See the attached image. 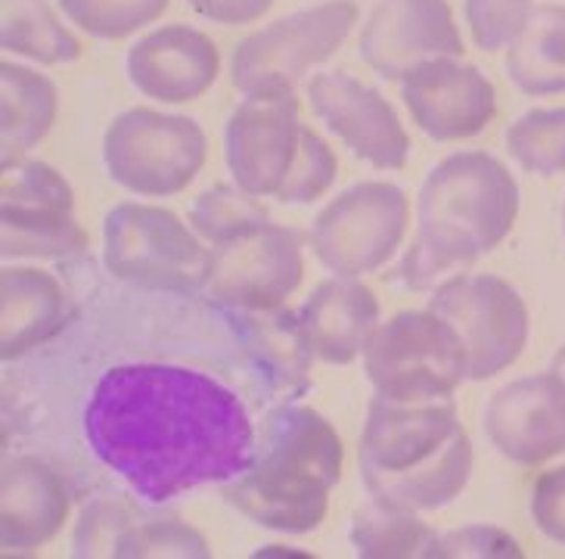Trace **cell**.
<instances>
[{"mask_svg": "<svg viewBox=\"0 0 565 559\" xmlns=\"http://www.w3.org/2000/svg\"><path fill=\"white\" fill-rule=\"evenodd\" d=\"M82 423L94 457L152 507L231 482L258 444L246 401L183 363L109 367L90 389Z\"/></svg>", "mask_w": 565, "mask_h": 559, "instance_id": "6da1fadb", "label": "cell"}, {"mask_svg": "<svg viewBox=\"0 0 565 559\" xmlns=\"http://www.w3.org/2000/svg\"><path fill=\"white\" fill-rule=\"evenodd\" d=\"M342 466L345 444L333 423L311 404H280L258 429L252 463L221 485V497L252 526L311 535L330 513Z\"/></svg>", "mask_w": 565, "mask_h": 559, "instance_id": "7a4b0ae2", "label": "cell"}, {"mask_svg": "<svg viewBox=\"0 0 565 559\" xmlns=\"http://www.w3.org/2000/svg\"><path fill=\"white\" fill-rule=\"evenodd\" d=\"M472 466L476 447L450 398L404 404L373 392L358 439V473L370 497L441 510L466 492Z\"/></svg>", "mask_w": 565, "mask_h": 559, "instance_id": "3957f363", "label": "cell"}, {"mask_svg": "<svg viewBox=\"0 0 565 559\" xmlns=\"http://www.w3.org/2000/svg\"><path fill=\"white\" fill-rule=\"evenodd\" d=\"M522 193L484 149H460L429 168L416 197V240L445 267L476 264L513 233Z\"/></svg>", "mask_w": 565, "mask_h": 559, "instance_id": "277c9868", "label": "cell"}, {"mask_svg": "<svg viewBox=\"0 0 565 559\" xmlns=\"http://www.w3.org/2000/svg\"><path fill=\"white\" fill-rule=\"evenodd\" d=\"M361 363L376 395L404 404L448 401L469 379L460 336L429 305L383 320L370 336Z\"/></svg>", "mask_w": 565, "mask_h": 559, "instance_id": "5b68a950", "label": "cell"}, {"mask_svg": "<svg viewBox=\"0 0 565 559\" xmlns=\"http://www.w3.org/2000/svg\"><path fill=\"white\" fill-rule=\"evenodd\" d=\"M103 264L140 289L196 293L205 289L212 246L166 205L118 202L103 218Z\"/></svg>", "mask_w": 565, "mask_h": 559, "instance_id": "8992f818", "label": "cell"}, {"mask_svg": "<svg viewBox=\"0 0 565 559\" xmlns=\"http://www.w3.org/2000/svg\"><path fill=\"white\" fill-rule=\"evenodd\" d=\"M209 162V137L193 116L131 106L103 131V168L134 197L183 193Z\"/></svg>", "mask_w": 565, "mask_h": 559, "instance_id": "52a82bcc", "label": "cell"}, {"mask_svg": "<svg viewBox=\"0 0 565 559\" xmlns=\"http://www.w3.org/2000/svg\"><path fill=\"white\" fill-rule=\"evenodd\" d=\"M0 199L3 262H66L87 252L75 190L51 162H0Z\"/></svg>", "mask_w": 565, "mask_h": 559, "instance_id": "ba28073f", "label": "cell"}, {"mask_svg": "<svg viewBox=\"0 0 565 559\" xmlns=\"http://www.w3.org/2000/svg\"><path fill=\"white\" fill-rule=\"evenodd\" d=\"M411 199L392 181H358L335 193L308 228V249L330 274L366 277L404 246Z\"/></svg>", "mask_w": 565, "mask_h": 559, "instance_id": "9c48e42d", "label": "cell"}, {"mask_svg": "<svg viewBox=\"0 0 565 559\" xmlns=\"http://www.w3.org/2000/svg\"><path fill=\"white\" fill-rule=\"evenodd\" d=\"M361 19L354 0H320L246 34L231 53V84L239 94L296 87L333 60Z\"/></svg>", "mask_w": 565, "mask_h": 559, "instance_id": "30bf717a", "label": "cell"}, {"mask_svg": "<svg viewBox=\"0 0 565 559\" xmlns=\"http://www.w3.org/2000/svg\"><path fill=\"white\" fill-rule=\"evenodd\" d=\"M429 308L460 336L472 382L510 370L532 336L525 298L498 274H450L433 289Z\"/></svg>", "mask_w": 565, "mask_h": 559, "instance_id": "8fae6325", "label": "cell"}, {"mask_svg": "<svg viewBox=\"0 0 565 559\" xmlns=\"http://www.w3.org/2000/svg\"><path fill=\"white\" fill-rule=\"evenodd\" d=\"M301 99L296 87L243 94L224 125V165L231 181L258 199H274L301 144Z\"/></svg>", "mask_w": 565, "mask_h": 559, "instance_id": "7c38bea8", "label": "cell"}, {"mask_svg": "<svg viewBox=\"0 0 565 559\" xmlns=\"http://www.w3.org/2000/svg\"><path fill=\"white\" fill-rule=\"evenodd\" d=\"M305 240L299 231L267 221L239 240L212 246L205 293L239 312H277L301 289Z\"/></svg>", "mask_w": 565, "mask_h": 559, "instance_id": "4fadbf2b", "label": "cell"}, {"mask_svg": "<svg viewBox=\"0 0 565 559\" xmlns=\"http://www.w3.org/2000/svg\"><path fill=\"white\" fill-rule=\"evenodd\" d=\"M305 99L358 162L401 171L411 159V134L401 125L398 109L364 78L345 68H320L308 75Z\"/></svg>", "mask_w": 565, "mask_h": 559, "instance_id": "5bb4252c", "label": "cell"}, {"mask_svg": "<svg viewBox=\"0 0 565 559\" xmlns=\"http://www.w3.org/2000/svg\"><path fill=\"white\" fill-rule=\"evenodd\" d=\"M414 125L435 144H460L488 131L498 116V94L482 68L463 56H435L398 82Z\"/></svg>", "mask_w": 565, "mask_h": 559, "instance_id": "9a60e30c", "label": "cell"}, {"mask_svg": "<svg viewBox=\"0 0 565 559\" xmlns=\"http://www.w3.org/2000/svg\"><path fill=\"white\" fill-rule=\"evenodd\" d=\"M358 53L383 82H401L435 56H463L466 41L448 0H380L358 32Z\"/></svg>", "mask_w": 565, "mask_h": 559, "instance_id": "2e32d148", "label": "cell"}, {"mask_svg": "<svg viewBox=\"0 0 565 559\" xmlns=\"http://www.w3.org/2000/svg\"><path fill=\"white\" fill-rule=\"evenodd\" d=\"M484 435L515 466H541L565 454V382L553 370L510 379L484 401Z\"/></svg>", "mask_w": 565, "mask_h": 559, "instance_id": "e0dca14e", "label": "cell"}, {"mask_svg": "<svg viewBox=\"0 0 565 559\" xmlns=\"http://www.w3.org/2000/svg\"><path fill=\"white\" fill-rule=\"evenodd\" d=\"M125 72L147 99L181 106L212 91L221 75V50L196 25L168 22L134 41Z\"/></svg>", "mask_w": 565, "mask_h": 559, "instance_id": "ac0fdd59", "label": "cell"}, {"mask_svg": "<svg viewBox=\"0 0 565 559\" xmlns=\"http://www.w3.org/2000/svg\"><path fill=\"white\" fill-rule=\"evenodd\" d=\"M68 488L51 463L10 454L0 470V547L7 557H29L51 544L68 523Z\"/></svg>", "mask_w": 565, "mask_h": 559, "instance_id": "d6986e66", "label": "cell"}, {"mask_svg": "<svg viewBox=\"0 0 565 559\" xmlns=\"http://www.w3.org/2000/svg\"><path fill=\"white\" fill-rule=\"evenodd\" d=\"M75 302L51 271L3 264L0 271V358L19 361L53 342L75 320Z\"/></svg>", "mask_w": 565, "mask_h": 559, "instance_id": "ffe728a7", "label": "cell"}, {"mask_svg": "<svg viewBox=\"0 0 565 559\" xmlns=\"http://www.w3.org/2000/svg\"><path fill=\"white\" fill-rule=\"evenodd\" d=\"M376 293L361 277L320 280L301 302L299 320L317 361L349 367L364 355L370 336L383 324Z\"/></svg>", "mask_w": 565, "mask_h": 559, "instance_id": "44dd1931", "label": "cell"}, {"mask_svg": "<svg viewBox=\"0 0 565 559\" xmlns=\"http://www.w3.org/2000/svg\"><path fill=\"white\" fill-rule=\"evenodd\" d=\"M56 84L25 63H0V162L32 156L56 125Z\"/></svg>", "mask_w": 565, "mask_h": 559, "instance_id": "7402d4cb", "label": "cell"}, {"mask_svg": "<svg viewBox=\"0 0 565 559\" xmlns=\"http://www.w3.org/2000/svg\"><path fill=\"white\" fill-rule=\"evenodd\" d=\"M507 78L525 97L565 94V3H537L529 25L507 48Z\"/></svg>", "mask_w": 565, "mask_h": 559, "instance_id": "603a6c76", "label": "cell"}, {"mask_svg": "<svg viewBox=\"0 0 565 559\" xmlns=\"http://www.w3.org/2000/svg\"><path fill=\"white\" fill-rule=\"evenodd\" d=\"M0 48L38 66H66L84 53L51 0H0Z\"/></svg>", "mask_w": 565, "mask_h": 559, "instance_id": "cb8c5ba5", "label": "cell"}, {"mask_svg": "<svg viewBox=\"0 0 565 559\" xmlns=\"http://www.w3.org/2000/svg\"><path fill=\"white\" fill-rule=\"evenodd\" d=\"M435 535L423 513L383 497H370L358 507L349 526L351 550L361 559H429Z\"/></svg>", "mask_w": 565, "mask_h": 559, "instance_id": "d4e9b609", "label": "cell"}, {"mask_svg": "<svg viewBox=\"0 0 565 559\" xmlns=\"http://www.w3.org/2000/svg\"><path fill=\"white\" fill-rule=\"evenodd\" d=\"M503 147L529 175H565V106H541L515 116L503 131Z\"/></svg>", "mask_w": 565, "mask_h": 559, "instance_id": "484cf974", "label": "cell"}, {"mask_svg": "<svg viewBox=\"0 0 565 559\" xmlns=\"http://www.w3.org/2000/svg\"><path fill=\"white\" fill-rule=\"evenodd\" d=\"M190 228L200 233L209 246H221L246 236L255 228L270 221L267 209L258 202V197L246 193L236 183H212L205 187L200 197L190 202L186 209Z\"/></svg>", "mask_w": 565, "mask_h": 559, "instance_id": "4316f807", "label": "cell"}, {"mask_svg": "<svg viewBox=\"0 0 565 559\" xmlns=\"http://www.w3.org/2000/svg\"><path fill=\"white\" fill-rule=\"evenodd\" d=\"M116 559H209L212 547L200 528L174 519V516H147L140 513L131 526L121 531L116 544Z\"/></svg>", "mask_w": 565, "mask_h": 559, "instance_id": "83f0119b", "label": "cell"}, {"mask_svg": "<svg viewBox=\"0 0 565 559\" xmlns=\"http://www.w3.org/2000/svg\"><path fill=\"white\" fill-rule=\"evenodd\" d=\"M168 3L171 0H56L68 25L97 41H125L150 29Z\"/></svg>", "mask_w": 565, "mask_h": 559, "instance_id": "f1b7e54d", "label": "cell"}, {"mask_svg": "<svg viewBox=\"0 0 565 559\" xmlns=\"http://www.w3.org/2000/svg\"><path fill=\"white\" fill-rule=\"evenodd\" d=\"M252 339L262 348L267 361L274 363L277 377L286 382H301L311 373V361H315V348L308 342L305 329H301L299 312L289 314L277 308V312H252Z\"/></svg>", "mask_w": 565, "mask_h": 559, "instance_id": "f546056e", "label": "cell"}, {"mask_svg": "<svg viewBox=\"0 0 565 559\" xmlns=\"http://www.w3.org/2000/svg\"><path fill=\"white\" fill-rule=\"evenodd\" d=\"M335 178H339V159H335L333 147L327 144V137H320V131L305 125L296 162L274 199L282 205H308L323 197L335 183Z\"/></svg>", "mask_w": 565, "mask_h": 559, "instance_id": "4dcf8cb0", "label": "cell"}, {"mask_svg": "<svg viewBox=\"0 0 565 559\" xmlns=\"http://www.w3.org/2000/svg\"><path fill=\"white\" fill-rule=\"evenodd\" d=\"M137 516H140V507L118 500V497H97V500L84 504L78 523L72 528L68 557H113L121 531L131 526Z\"/></svg>", "mask_w": 565, "mask_h": 559, "instance_id": "1f68e13d", "label": "cell"}, {"mask_svg": "<svg viewBox=\"0 0 565 559\" xmlns=\"http://www.w3.org/2000/svg\"><path fill=\"white\" fill-rule=\"evenodd\" d=\"M534 7V0H463V22L476 48L498 53L522 34Z\"/></svg>", "mask_w": 565, "mask_h": 559, "instance_id": "d6a6232c", "label": "cell"}, {"mask_svg": "<svg viewBox=\"0 0 565 559\" xmlns=\"http://www.w3.org/2000/svg\"><path fill=\"white\" fill-rule=\"evenodd\" d=\"M525 550L507 528L469 523L435 535L429 559H522Z\"/></svg>", "mask_w": 565, "mask_h": 559, "instance_id": "836d02e7", "label": "cell"}, {"mask_svg": "<svg viewBox=\"0 0 565 559\" xmlns=\"http://www.w3.org/2000/svg\"><path fill=\"white\" fill-rule=\"evenodd\" d=\"M534 528L553 544L565 547V463L550 466L534 478L529 500Z\"/></svg>", "mask_w": 565, "mask_h": 559, "instance_id": "e575fe53", "label": "cell"}, {"mask_svg": "<svg viewBox=\"0 0 565 559\" xmlns=\"http://www.w3.org/2000/svg\"><path fill=\"white\" fill-rule=\"evenodd\" d=\"M190 10L215 25H252L270 13L274 0H186Z\"/></svg>", "mask_w": 565, "mask_h": 559, "instance_id": "d590c367", "label": "cell"}, {"mask_svg": "<svg viewBox=\"0 0 565 559\" xmlns=\"http://www.w3.org/2000/svg\"><path fill=\"white\" fill-rule=\"evenodd\" d=\"M392 274H395V280H398L404 289H435L441 280L450 277V267H445L429 249L416 240Z\"/></svg>", "mask_w": 565, "mask_h": 559, "instance_id": "8d00e7d4", "label": "cell"}, {"mask_svg": "<svg viewBox=\"0 0 565 559\" xmlns=\"http://www.w3.org/2000/svg\"><path fill=\"white\" fill-rule=\"evenodd\" d=\"M550 370L565 382V342L556 348V355H553V361H550Z\"/></svg>", "mask_w": 565, "mask_h": 559, "instance_id": "74e56055", "label": "cell"}, {"mask_svg": "<svg viewBox=\"0 0 565 559\" xmlns=\"http://www.w3.org/2000/svg\"><path fill=\"white\" fill-rule=\"evenodd\" d=\"M563 233H565V202H563Z\"/></svg>", "mask_w": 565, "mask_h": 559, "instance_id": "f35d334b", "label": "cell"}]
</instances>
